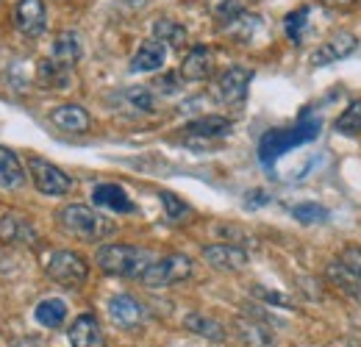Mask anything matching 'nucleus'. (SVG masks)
<instances>
[{"instance_id":"f257e3e1","label":"nucleus","mask_w":361,"mask_h":347,"mask_svg":"<svg viewBox=\"0 0 361 347\" xmlns=\"http://www.w3.org/2000/svg\"><path fill=\"white\" fill-rule=\"evenodd\" d=\"M97 267L114 278H142L153 256L136 245H106L97 250Z\"/></svg>"},{"instance_id":"f03ea898","label":"nucleus","mask_w":361,"mask_h":347,"mask_svg":"<svg viewBox=\"0 0 361 347\" xmlns=\"http://www.w3.org/2000/svg\"><path fill=\"white\" fill-rule=\"evenodd\" d=\"M59 222L64 231H70L73 236L84 239V242H100L106 236L114 233V222L103 214H97L94 209L84 203H70L59 212Z\"/></svg>"},{"instance_id":"7ed1b4c3","label":"nucleus","mask_w":361,"mask_h":347,"mask_svg":"<svg viewBox=\"0 0 361 347\" xmlns=\"http://www.w3.org/2000/svg\"><path fill=\"white\" fill-rule=\"evenodd\" d=\"M317 133H319V120H306V123H298L292 128L267 130L262 145H259V156H262V162L272 164L278 156L289 153L292 147H298L303 142H312Z\"/></svg>"},{"instance_id":"20e7f679","label":"nucleus","mask_w":361,"mask_h":347,"mask_svg":"<svg viewBox=\"0 0 361 347\" xmlns=\"http://www.w3.org/2000/svg\"><path fill=\"white\" fill-rule=\"evenodd\" d=\"M195 272V264L189 256L183 253H173V256H164V259L150 261V267L142 272V284L145 286H173V284H183L189 281Z\"/></svg>"},{"instance_id":"39448f33","label":"nucleus","mask_w":361,"mask_h":347,"mask_svg":"<svg viewBox=\"0 0 361 347\" xmlns=\"http://www.w3.org/2000/svg\"><path fill=\"white\" fill-rule=\"evenodd\" d=\"M45 272L53 284L75 289V286H81L90 278V264L84 261V256H78L73 250H59V253L50 256Z\"/></svg>"},{"instance_id":"423d86ee","label":"nucleus","mask_w":361,"mask_h":347,"mask_svg":"<svg viewBox=\"0 0 361 347\" xmlns=\"http://www.w3.org/2000/svg\"><path fill=\"white\" fill-rule=\"evenodd\" d=\"M28 170H31V181H34L37 192H42L47 197H59V195H67L73 189V178L39 156L28 159Z\"/></svg>"},{"instance_id":"0eeeda50","label":"nucleus","mask_w":361,"mask_h":347,"mask_svg":"<svg viewBox=\"0 0 361 347\" xmlns=\"http://www.w3.org/2000/svg\"><path fill=\"white\" fill-rule=\"evenodd\" d=\"M250 81H253V73L247 67H231L226 70L217 84H214V97L226 106H242L245 97H247V89H250Z\"/></svg>"},{"instance_id":"6e6552de","label":"nucleus","mask_w":361,"mask_h":347,"mask_svg":"<svg viewBox=\"0 0 361 347\" xmlns=\"http://www.w3.org/2000/svg\"><path fill=\"white\" fill-rule=\"evenodd\" d=\"M14 25L20 28L23 37L28 39H39L45 34L47 11L42 0H20L14 6Z\"/></svg>"},{"instance_id":"1a4fd4ad","label":"nucleus","mask_w":361,"mask_h":347,"mask_svg":"<svg viewBox=\"0 0 361 347\" xmlns=\"http://www.w3.org/2000/svg\"><path fill=\"white\" fill-rule=\"evenodd\" d=\"M0 242L6 245H23V248H37L39 236L37 228L17 212H6L0 217Z\"/></svg>"},{"instance_id":"9d476101","label":"nucleus","mask_w":361,"mask_h":347,"mask_svg":"<svg viewBox=\"0 0 361 347\" xmlns=\"http://www.w3.org/2000/svg\"><path fill=\"white\" fill-rule=\"evenodd\" d=\"M214 70V50L209 44H195L186 59L180 61V78L183 81H206Z\"/></svg>"},{"instance_id":"9b49d317","label":"nucleus","mask_w":361,"mask_h":347,"mask_svg":"<svg viewBox=\"0 0 361 347\" xmlns=\"http://www.w3.org/2000/svg\"><path fill=\"white\" fill-rule=\"evenodd\" d=\"M92 203L97 209H106V212H114V214H131L136 209L131 197H128V192L117 183H97L92 189Z\"/></svg>"},{"instance_id":"f8f14e48","label":"nucleus","mask_w":361,"mask_h":347,"mask_svg":"<svg viewBox=\"0 0 361 347\" xmlns=\"http://www.w3.org/2000/svg\"><path fill=\"white\" fill-rule=\"evenodd\" d=\"M203 259L209 267L223 269V272H239L247 267V253L236 245H209L203 248Z\"/></svg>"},{"instance_id":"ddd939ff","label":"nucleus","mask_w":361,"mask_h":347,"mask_svg":"<svg viewBox=\"0 0 361 347\" xmlns=\"http://www.w3.org/2000/svg\"><path fill=\"white\" fill-rule=\"evenodd\" d=\"M228 133H231V120H226V117H200V120H192L186 126V136H189L192 147L223 139Z\"/></svg>"},{"instance_id":"4468645a","label":"nucleus","mask_w":361,"mask_h":347,"mask_svg":"<svg viewBox=\"0 0 361 347\" xmlns=\"http://www.w3.org/2000/svg\"><path fill=\"white\" fill-rule=\"evenodd\" d=\"M70 345L73 347H106V334L94 314H81L70 325Z\"/></svg>"},{"instance_id":"2eb2a0df","label":"nucleus","mask_w":361,"mask_h":347,"mask_svg":"<svg viewBox=\"0 0 361 347\" xmlns=\"http://www.w3.org/2000/svg\"><path fill=\"white\" fill-rule=\"evenodd\" d=\"M109 314L120 328H139L145 322V305L131 295H114L109 300Z\"/></svg>"},{"instance_id":"dca6fc26","label":"nucleus","mask_w":361,"mask_h":347,"mask_svg":"<svg viewBox=\"0 0 361 347\" xmlns=\"http://www.w3.org/2000/svg\"><path fill=\"white\" fill-rule=\"evenodd\" d=\"M50 123L59 130H67V133H87L92 128V117L84 106H75V103H67V106H59L50 111Z\"/></svg>"},{"instance_id":"f3484780","label":"nucleus","mask_w":361,"mask_h":347,"mask_svg":"<svg viewBox=\"0 0 361 347\" xmlns=\"http://www.w3.org/2000/svg\"><path fill=\"white\" fill-rule=\"evenodd\" d=\"M164 61H167V47L150 37L136 47L134 59H131V73H156L164 67Z\"/></svg>"},{"instance_id":"a211bd4d","label":"nucleus","mask_w":361,"mask_h":347,"mask_svg":"<svg viewBox=\"0 0 361 347\" xmlns=\"http://www.w3.org/2000/svg\"><path fill=\"white\" fill-rule=\"evenodd\" d=\"M356 37L350 34H336L334 39H328L325 44H319L314 53H312V64L322 67V64H331V61H342L348 59L353 50H356Z\"/></svg>"},{"instance_id":"6ab92c4d","label":"nucleus","mask_w":361,"mask_h":347,"mask_svg":"<svg viewBox=\"0 0 361 347\" xmlns=\"http://www.w3.org/2000/svg\"><path fill=\"white\" fill-rule=\"evenodd\" d=\"M253 314V319H242L239 322V334H242V339H245V345L247 347H272L275 342V336H272L270 325H264V322H270V317L264 314V311H250Z\"/></svg>"},{"instance_id":"aec40b11","label":"nucleus","mask_w":361,"mask_h":347,"mask_svg":"<svg viewBox=\"0 0 361 347\" xmlns=\"http://www.w3.org/2000/svg\"><path fill=\"white\" fill-rule=\"evenodd\" d=\"M328 284L334 286V289H339L345 298H356V300H361V278L356 275V272H350L342 261H331L328 264Z\"/></svg>"},{"instance_id":"412c9836","label":"nucleus","mask_w":361,"mask_h":347,"mask_svg":"<svg viewBox=\"0 0 361 347\" xmlns=\"http://www.w3.org/2000/svg\"><path fill=\"white\" fill-rule=\"evenodd\" d=\"M81 56H84V44L78 39V34H73V31H64V34H59L56 37V42H53V53H50V59L53 61H59V64H64V67H75L78 61H81Z\"/></svg>"},{"instance_id":"4be33fe9","label":"nucleus","mask_w":361,"mask_h":347,"mask_svg":"<svg viewBox=\"0 0 361 347\" xmlns=\"http://www.w3.org/2000/svg\"><path fill=\"white\" fill-rule=\"evenodd\" d=\"M37 84L45 89H67L70 87V67H64L53 59H42L37 64Z\"/></svg>"},{"instance_id":"5701e85b","label":"nucleus","mask_w":361,"mask_h":347,"mask_svg":"<svg viewBox=\"0 0 361 347\" xmlns=\"http://www.w3.org/2000/svg\"><path fill=\"white\" fill-rule=\"evenodd\" d=\"M25 183V170L14 150L0 147V186L3 189H20Z\"/></svg>"},{"instance_id":"b1692460","label":"nucleus","mask_w":361,"mask_h":347,"mask_svg":"<svg viewBox=\"0 0 361 347\" xmlns=\"http://www.w3.org/2000/svg\"><path fill=\"white\" fill-rule=\"evenodd\" d=\"M259 28H262V17H259V14H253V11H242L239 17H233L231 23H226L220 31L228 34L231 39H236V42H239V39H242V42H247Z\"/></svg>"},{"instance_id":"393cba45","label":"nucleus","mask_w":361,"mask_h":347,"mask_svg":"<svg viewBox=\"0 0 361 347\" xmlns=\"http://www.w3.org/2000/svg\"><path fill=\"white\" fill-rule=\"evenodd\" d=\"M186 28L176 23V20H156V25H153V39H159V42L164 44V47H173V50H180L183 44H186Z\"/></svg>"},{"instance_id":"a878e982","label":"nucleus","mask_w":361,"mask_h":347,"mask_svg":"<svg viewBox=\"0 0 361 347\" xmlns=\"http://www.w3.org/2000/svg\"><path fill=\"white\" fill-rule=\"evenodd\" d=\"M34 317H37V322L45 325V328H59V325H64V319H67V303L59 300V298H47L42 303H37Z\"/></svg>"},{"instance_id":"bb28decb","label":"nucleus","mask_w":361,"mask_h":347,"mask_svg":"<svg viewBox=\"0 0 361 347\" xmlns=\"http://www.w3.org/2000/svg\"><path fill=\"white\" fill-rule=\"evenodd\" d=\"M183 325H186L192 334L206 336V339H212V342H223V339H226V328H223L217 319H212V317H203V314H186Z\"/></svg>"},{"instance_id":"cd10ccee","label":"nucleus","mask_w":361,"mask_h":347,"mask_svg":"<svg viewBox=\"0 0 361 347\" xmlns=\"http://www.w3.org/2000/svg\"><path fill=\"white\" fill-rule=\"evenodd\" d=\"M206 8H209V14L214 17V23L220 28L226 23H231L233 17H239L242 11H247L245 8V0H206Z\"/></svg>"},{"instance_id":"c85d7f7f","label":"nucleus","mask_w":361,"mask_h":347,"mask_svg":"<svg viewBox=\"0 0 361 347\" xmlns=\"http://www.w3.org/2000/svg\"><path fill=\"white\" fill-rule=\"evenodd\" d=\"M334 128L345 136H359L361 133V100H353L334 123Z\"/></svg>"},{"instance_id":"c756f323","label":"nucleus","mask_w":361,"mask_h":347,"mask_svg":"<svg viewBox=\"0 0 361 347\" xmlns=\"http://www.w3.org/2000/svg\"><path fill=\"white\" fill-rule=\"evenodd\" d=\"M306 25H309V8H306V6L295 8L292 14H286V20H283V28H286V37H289V42H292V44L303 42Z\"/></svg>"},{"instance_id":"7c9ffc66","label":"nucleus","mask_w":361,"mask_h":347,"mask_svg":"<svg viewBox=\"0 0 361 347\" xmlns=\"http://www.w3.org/2000/svg\"><path fill=\"white\" fill-rule=\"evenodd\" d=\"M159 197H161V203H164V214H167L170 222L180 225V222H186V219L192 217V209L180 200L178 195H173V192H159Z\"/></svg>"},{"instance_id":"2f4dec72","label":"nucleus","mask_w":361,"mask_h":347,"mask_svg":"<svg viewBox=\"0 0 361 347\" xmlns=\"http://www.w3.org/2000/svg\"><path fill=\"white\" fill-rule=\"evenodd\" d=\"M328 214H331V212H328L325 206H319V203H298V206H292V217L298 219V222H306V225L325 222Z\"/></svg>"},{"instance_id":"473e14b6","label":"nucleus","mask_w":361,"mask_h":347,"mask_svg":"<svg viewBox=\"0 0 361 347\" xmlns=\"http://www.w3.org/2000/svg\"><path fill=\"white\" fill-rule=\"evenodd\" d=\"M126 100L139 109V111H153V106H156V97H153V92L150 89H142V87H134L126 92Z\"/></svg>"},{"instance_id":"72a5a7b5","label":"nucleus","mask_w":361,"mask_h":347,"mask_svg":"<svg viewBox=\"0 0 361 347\" xmlns=\"http://www.w3.org/2000/svg\"><path fill=\"white\" fill-rule=\"evenodd\" d=\"M339 261H342V264H345L350 272H356V275L361 278V248H348V250L342 253V259H339Z\"/></svg>"},{"instance_id":"f704fd0d","label":"nucleus","mask_w":361,"mask_h":347,"mask_svg":"<svg viewBox=\"0 0 361 347\" xmlns=\"http://www.w3.org/2000/svg\"><path fill=\"white\" fill-rule=\"evenodd\" d=\"M253 295H256V298H262V300H267V303H272V305H292L283 295L270 292V289H264V286H253Z\"/></svg>"},{"instance_id":"c9c22d12","label":"nucleus","mask_w":361,"mask_h":347,"mask_svg":"<svg viewBox=\"0 0 361 347\" xmlns=\"http://www.w3.org/2000/svg\"><path fill=\"white\" fill-rule=\"evenodd\" d=\"M178 87H180L178 73H167V75L156 78V89H161V92H176Z\"/></svg>"},{"instance_id":"e433bc0d","label":"nucleus","mask_w":361,"mask_h":347,"mask_svg":"<svg viewBox=\"0 0 361 347\" xmlns=\"http://www.w3.org/2000/svg\"><path fill=\"white\" fill-rule=\"evenodd\" d=\"M325 8H350V6H356L359 0H319Z\"/></svg>"},{"instance_id":"4c0bfd02","label":"nucleus","mask_w":361,"mask_h":347,"mask_svg":"<svg viewBox=\"0 0 361 347\" xmlns=\"http://www.w3.org/2000/svg\"><path fill=\"white\" fill-rule=\"evenodd\" d=\"M267 200H270V197H267L262 189H256V195H250V197H247V206H264Z\"/></svg>"},{"instance_id":"58836bf2","label":"nucleus","mask_w":361,"mask_h":347,"mask_svg":"<svg viewBox=\"0 0 361 347\" xmlns=\"http://www.w3.org/2000/svg\"><path fill=\"white\" fill-rule=\"evenodd\" d=\"M336 347H361V342H356V339H345V342H339Z\"/></svg>"}]
</instances>
